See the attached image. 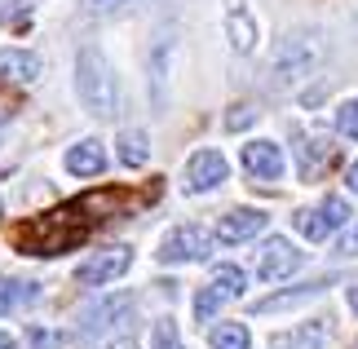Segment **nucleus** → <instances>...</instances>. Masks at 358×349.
Listing matches in <instances>:
<instances>
[{
  "mask_svg": "<svg viewBox=\"0 0 358 349\" xmlns=\"http://www.w3.org/2000/svg\"><path fill=\"white\" fill-rule=\"evenodd\" d=\"M85 234H89V221H80L76 204H71V208L45 213L36 221H22V226L13 230V243H18L27 257H58V252H66V248H76Z\"/></svg>",
  "mask_w": 358,
  "mask_h": 349,
  "instance_id": "obj_1",
  "label": "nucleus"
},
{
  "mask_svg": "<svg viewBox=\"0 0 358 349\" xmlns=\"http://www.w3.org/2000/svg\"><path fill=\"white\" fill-rule=\"evenodd\" d=\"M76 93H80V102H85V111L98 115V120H111L115 106H120L115 71H111V62H106L93 45L80 49V58H76Z\"/></svg>",
  "mask_w": 358,
  "mask_h": 349,
  "instance_id": "obj_2",
  "label": "nucleus"
},
{
  "mask_svg": "<svg viewBox=\"0 0 358 349\" xmlns=\"http://www.w3.org/2000/svg\"><path fill=\"white\" fill-rule=\"evenodd\" d=\"M319 62H323V40L296 31V36L279 40L274 62H270V76H274V85H279V89H287V85H296V80H306Z\"/></svg>",
  "mask_w": 358,
  "mask_h": 349,
  "instance_id": "obj_3",
  "label": "nucleus"
},
{
  "mask_svg": "<svg viewBox=\"0 0 358 349\" xmlns=\"http://www.w3.org/2000/svg\"><path fill=\"white\" fill-rule=\"evenodd\" d=\"M164 265H182V261H208L213 257V234L203 226H173L169 234L159 239V252Z\"/></svg>",
  "mask_w": 358,
  "mask_h": 349,
  "instance_id": "obj_4",
  "label": "nucleus"
},
{
  "mask_svg": "<svg viewBox=\"0 0 358 349\" xmlns=\"http://www.w3.org/2000/svg\"><path fill=\"white\" fill-rule=\"evenodd\" d=\"M226 173H230L226 155H222V150H213V146H203V150H195V155L186 159V181H182V186L190 194H203V190H217V186H222Z\"/></svg>",
  "mask_w": 358,
  "mask_h": 349,
  "instance_id": "obj_5",
  "label": "nucleus"
},
{
  "mask_svg": "<svg viewBox=\"0 0 358 349\" xmlns=\"http://www.w3.org/2000/svg\"><path fill=\"white\" fill-rule=\"evenodd\" d=\"M133 265V252L129 248H106V252H93L89 261H80L76 270V283L85 287H102V283H115V278Z\"/></svg>",
  "mask_w": 358,
  "mask_h": 349,
  "instance_id": "obj_6",
  "label": "nucleus"
},
{
  "mask_svg": "<svg viewBox=\"0 0 358 349\" xmlns=\"http://www.w3.org/2000/svg\"><path fill=\"white\" fill-rule=\"evenodd\" d=\"M301 261H306V257H301L287 239H279V234H274V239H266V243H261V252H257V278L279 283V278H287V274L301 270Z\"/></svg>",
  "mask_w": 358,
  "mask_h": 349,
  "instance_id": "obj_7",
  "label": "nucleus"
},
{
  "mask_svg": "<svg viewBox=\"0 0 358 349\" xmlns=\"http://www.w3.org/2000/svg\"><path fill=\"white\" fill-rule=\"evenodd\" d=\"M239 164H243V173L248 177H257V181H279L283 177V150L274 146V142H248L243 146V155H239Z\"/></svg>",
  "mask_w": 358,
  "mask_h": 349,
  "instance_id": "obj_8",
  "label": "nucleus"
},
{
  "mask_svg": "<svg viewBox=\"0 0 358 349\" xmlns=\"http://www.w3.org/2000/svg\"><path fill=\"white\" fill-rule=\"evenodd\" d=\"M266 213L261 208H230V213L217 221V239L222 243H243V239H252V234L266 230Z\"/></svg>",
  "mask_w": 358,
  "mask_h": 349,
  "instance_id": "obj_9",
  "label": "nucleus"
},
{
  "mask_svg": "<svg viewBox=\"0 0 358 349\" xmlns=\"http://www.w3.org/2000/svg\"><path fill=\"white\" fill-rule=\"evenodd\" d=\"M66 173H71V177H98V173H106V150H102V142H93V137L76 142L71 150H66Z\"/></svg>",
  "mask_w": 358,
  "mask_h": 349,
  "instance_id": "obj_10",
  "label": "nucleus"
},
{
  "mask_svg": "<svg viewBox=\"0 0 358 349\" xmlns=\"http://www.w3.org/2000/svg\"><path fill=\"white\" fill-rule=\"evenodd\" d=\"M296 169H301V177H319L327 164H332V155H336V146L327 142V137H296Z\"/></svg>",
  "mask_w": 358,
  "mask_h": 349,
  "instance_id": "obj_11",
  "label": "nucleus"
},
{
  "mask_svg": "<svg viewBox=\"0 0 358 349\" xmlns=\"http://www.w3.org/2000/svg\"><path fill=\"white\" fill-rule=\"evenodd\" d=\"M129 310H133V297H106L102 305H93V310L85 314V327H80V336H98V332L115 327Z\"/></svg>",
  "mask_w": 358,
  "mask_h": 349,
  "instance_id": "obj_12",
  "label": "nucleus"
},
{
  "mask_svg": "<svg viewBox=\"0 0 358 349\" xmlns=\"http://www.w3.org/2000/svg\"><path fill=\"white\" fill-rule=\"evenodd\" d=\"M226 36H230V45H235V53H252L257 49V22H252V13L243 9V0H230Z\"/></svg>",
  "mask_w": 358,
  "mask_h": 349,
  "instance_id": "obj_13",
  "label": "nucleus"
},
{
  "mask_svg": "<svg viewBox=\"0 0 358 349\" xmlns=\"http://www.w3.org/2000/svg\"><path fill=\"white\" fill-rule=\"evenodd\" d=\"M40 76V58L27 49H0V80L5 85H31Z\"/></svg>",
  "mask_w": 358,
  "mask_h": 349,
  "instance_id": "obj_14",
  "label": "nucleus"
},
{
  "mask_svg": "<svg viewBox=\"0 0 358 349\" xmlns=\"http://www.w3.org/2000/svg\"><path fill=\"white\" fill-rule=\"evenodd\" d=\"M323 292H327V278H314V283H301V287H292V292H274V297L257 301L252 310H257V314H279V310H292V305H306V301H314V297H323Z\"/></svg>",
  "mask_w": 358,
  "mask_h": 349,
  "instance_id": "obj_15",
  "label": "nucleus"
},
{
  "mask_svg": "<svg viewBox=\"0 0 358 349\" xmlns=\"http://www.w3.org/2000/svg\"><path fill=\"white\" fill-rule=\"evenodd\" d=\"M36 283H27V278H0V314H13L18 305H27V301H36Z\"/></svg>",
  "mask_w": 358,
  "mask_h": 349,
  "instance_id": "obj_16",
  "label": "nucleus"
},
{
  "mask_svg": "<svg viewBox=\"0 0 358 349\" xmlns=\"http://www.w3.org/2000/svg\"><path fill=\"white\" fill-rule=\"evenodd\" d=\"M120 150V164L124 169H142V164L150 159V142H146V133H120V142H115Z\"/></svg>",
  "mask_w": 358,
  "mask_h": 349,
  "instance_id": "obj_17",
  "label": "nucleus"
},
{
  "mask_svg": "<svg viewBox=\"0 0 358 349\" xmlns=\"http://www.w3.org/2000/svg\"><path fill=\"white\" fill-rule=\"evenodd\" d=\"M283 349H323L327 345V327H323V318L319 323H306V327H296V332H287V336H279Z\"/></svg>",
  "mask_w": 358,
  "mask_h": 349,
  "instance_id": "obj_18",
  "label": "nucleus"
},
{
  "mask_svg": "<svg viewBox=\"0 0 358 349\" xmlns=\"http://www.w3.org/2000/svg\"><path fill=\"white\" fill-rule=\"evenodd\" d=\"M208 341H213V349H252V332L243 323H217Z\"/></svg>",
  "mask_w": 358,
  "mask_h": 349,
  "instance_id": "obj_19",
  "label": "nucleus"
},
{
  "mask_svg": "<svg viewBox=\"0 0 358 349\" xmlns=\"http://www.w3.org/2000/svg\"><path fill=\"white\" fill-rule=\"evenodd\" d=\"M213 287L222 292L226 301H235V297H243V287H248V274L239 270V265H217V274H213Z\"/></svg>",
  "mask_w": 358,
  "mask_h": 349,
  "instance_id": "obj_20",
  "label": "nucleus"
},
{
  "mask_svg": "<svg viewBox=\"0 0 358 349\" xmlns=\"http://www.w3.org/2000/svg\"><path fill=\"white\" fill-rule=\"evenodd\" d=\"M292 226H296L301 234H306L310 243H319V239H327V234H332V226L323 221V213H319V208H301V213L292 217Z\"/></svg>",
  "mask_w": 358,
  "mask_h": 349,
  "instance_id": "obj_21",
  "label": "nucleus"
},
{
  "mask_svg": "<svg viewBox=\"0 0 358 349\" xmlns=\"http://www.w3.org/2000/svg\"><path fill=\"white\" fill-rule=\"evenodd\" d=\"M319 213H323V221H327L332 230H341V226H345V221L354 217V208H350L345 199H341V194H327V199L319 204Z\"/></svg>",
  "mask_w": 358,
  "mask_h": 349,
  "instance_id": "obj_22",
  "label": "nucleus"
},
{
  "mask_svg": "<svg viewBox=\"0 0 358 349\" xmlns=\"http://www.w3.org/2000/svg\"><path fill=\"white\" fill-rule=\"evenodd\" d=\"M336 129H341V137H354L358 142V97L336 106Z\"/></svg>",
  "mask_w": 358,
  "mask_h": 349,
  "instance_id": "obj_23",
  "label": "nucleus"
},
{
  "mask_svg": "<svg viewBox=\"0 0 358 349\" xmlns=\"http://www.w3.org/2000/svg\"><path fill=\"white\" fill-rule=\"evenodd\" d=\"M222 301H226V297H222V292H217V287L208 283V287H203L199 297H195V318H199V323H208V318H213L217 310H222Z\"/></svg>",
  "mask_w": 358,
  "mask_h": 349,
  "instance_id": "obj_24",
  "label": "nucleus"
},
{
  "mask_svg": "<svg viewBox=\"0 0 358 349\" xmlns=\"http://www.w3.org/2000/svg\"><path fill=\"white\" fill-rule=\"evenodd\" d=\"M150 349H182V336H177L173 318H159L155 323V341H150Z\"/></svg>",
  "mask_w": 358,
  "mask_h": 349,
  "instance_id": "obj_25",
  "label": "nucleus"
},
{
  "mask_svg": "<svg viewBox=\"0 0 358 349\" xmlns=\"http://www.w3.org/2000/svg\"><path fill=\"white\" fill-rule=\"evenodd\" d=\"M27 345H31V349H62L66 336H62V332H49V327H31V332H27Z\"/></svg>",
  "mask_w": 358,
  "mask_h": 349,
  "instance_id": "obj_26",
  "label": "nucleus"
},
{
  "mask_svg": "<svg viewBox=\"0 0 358 349\" xmlns=\"http://www.w3.org/2000/svg\"><path fill=\"white\" fill-rule=\"evenodd\" d=\"M336 257H358V217H350L341 226V239H336Z\"/></svg>",
  "mask_w": 358,
  "mask_h": 349,
  "instance_id": "obj_27",
  "label": "nucleus"
},
{
  "mask_svg": "<svg viewBox=\"0 0 358 349\" xmlns=\"http://www.w3.org/2000/svg\"><path fill=\"white\" fill-rule=\"evenodd\" d=\"M31 13V0H0V27L5 22H22Z\"/></svg>",
  "mask_w": 358,
  "mask_h": 349,
  "instance_id": "obj_28",
  "label": "nucleus"
},
{
  "mask_svg": "<svg viewBox=\"0 0 358 349\" xmlns=\"http://www.w3.org/2000/svg\"><path fill=\"white\" fill-rule=\"evenodd\" d=\"M252 120H257V111H252V106H235V111L226 115V129H235V133H239V129H248Z\"/></svg>",
  "mask_w": 358,
  "mask_h": 349,
  "instance_id": "obj_29",
  "label": "nucleus"
},
{
  "mask_svg": "<svg viewBox=\"0 0 358 349\" xmlns=\"http://www.w3.org/2000/svg\"><path fill=\"white\" fill-rule=\"evenodd\" d=\"M345 186H350V194H358V159L350 164V173H345Z\"/></svg>",
  "mask_w": 358,
  "mask_h": 349,
  "instance_id": "obj_30",
  "label": "nucleus"
},
{
  "mask_svg": "<svg viewBox=\"0 0 358 349\" xmlns=\"http://www.w3.org/2000/svg\"><path fill=\"white\" fill-rule=\"evenodd\" d=\"M89 5H98V9H115V5H129V0H89Z\"/></svg>",
  "mask_w": 358,
  "mask_h": 349,
  "instance_id": "obj_31",
  "label": "nucleus"
},
{
  "mask_svg": "<svg viewBox=\"0 0 358 349\" xmlns=\"http://www.w3.org/2000/svg\"><path fill=\"white\" fill-rule=\"evenodd\" d=\"M350 310L358 314V278H354V283H350Z\"/></svg>",
  "mask_w": 358,
  "mask_h": 349,
  "instance_id": "obj_32",
  "label": "nucleus"
},
{
  "mask_svg": "<svg viewBox=\"0 0 358 349\" xmlns=\"http://www.w3.org/2000/svg\"><path fill=\"white\" fill-rule=\"evenodd\" d=\"M0 349H18V341H13L9 332H0Z\"/></svg>",
  "mask_w": 358,
  "mask_h": 349,
  "instance_id": "obj_33",
  "label": "nucleus"
},
{
  "mask_svg": "<svg viewBox=\"0 0 358 349\" xmlns=\"http://www.w3.org/2000/svg\"><path fill=\"white\" fill-rule=\"evenodd\" d=\"M111 349H137V341H129V336H124V341H115Z\"/></svg>",
  "mask_w": 358,
  "mask_h": 349,
  "instance_id": "obj_34",
  "label": "nucleus"
},
{
  "mask_svg": "<svg viewBox=\"0 0 358 349\" xmlns=\"http://www.w3.org/2000/svg\"><path fill=\"white\" fill-rule=\"evenodd\" d=\"M0 217H5V204H0Z\"/></svg>",
  "mask_w": 358,
  "mask_h": 349,
  "instance_id": "obj_35",
  "label": "nucleus"
}]
</instances>
